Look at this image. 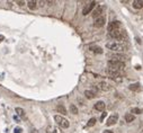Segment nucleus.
I'll list each match as a JSON object with an SVG mask.
<instances>
[{"label":"nucleus","instance_id":"nucleus-4","mask_svg":"<svg viewBox=\"0 0 143 133\" xmlns=\"http://www.w3.org/2000/svg\"><path fill=\"white\" fill-rule=\"evenodd\" d=\"M54 121L56 122V124H58L60 127H62V129H68L70 126V122L65 119V117H63L61 115H55L54 116Z\"/></svg>","mask_w":143,"mask_h":133},{"label":"nucleus","instance_id":"nucleus-1","mask_svg":"<svg viewBox=\"0 0 143 133\" xmlns=\"http://www.w3.org/2000/svg\"><path fill=\"white\" fill-rule=\"evenodd\" d=\"M106 47L108 50H111L113 52H124L127 50V44L123 43V42H108L106 44Z\"/></svg>","mask_w":143,"mask_h":133},{"label":"nucleus","instance_id":"nucleus-7","mask_svg":"<svg viewBox=\"0 0 143 133\" xmlns=\"http://www.w3.org/2000/svg\"><path fill=\"white\" fill-rule=\"evenodd\" d=\"M108 56H109L111 60H115V61H119V62H124V61H125V60L127 59L126 55L119 54V53H114V54H109Z\"/></svg>","mask_w":143,"mask_h":133},{"label":"nucleus","instance_id":"nucleus-25","mask_svg":"<svg viewBox=\"0 0 143 133\" xmlns=\"http://www.w3.org/2000/svg\"><path fill=\"white\" fill-rule=\"evenodd\" d=\"M131 113H133V114H141L142 113V109L141 108H138V107H134L131 109Z\"/></svg>","mask_w":143,"mask_h":133},{"label":"nucleus","instance_id":"nucleus-20","mask_svg":"<svg viewBox=\"0 0 143 133\" xmlns=\"http://www.w3.org/2000/svg\"><path fill=\"white\" fill-rule=\"evenodd\" d=\"M135 120V117H134V115H133V114H126V115H125V121H126V122L127 123H131V122H133V121Z\"/></svg>","mask_w":143,"mask_h":133},{"label":"nucleus","instance_id":"nucleus-27","mask_svg":"<svg viewBox=\"0 0 143 133\" xmlns=\"http://www.w3.org/2000/svg\"><path fill=\"white\" fill-rule=\"evenodd\" d=\"M15 133H21V129L16 127V129H15Z\"/></svg>","mask_w":143,"mask_h":133},{"label":"nucleus","instance_id":"nucleus-30","mask_svg":"<svg viewBox=\"0 0 143 133\" xmlns=\"http://www.w3.org/2000/svg\"><path fill=\"white\" fill-rule=\"evenodd\" d=\"M103 133H114L113 131H109V130H106V131H104Z\"/></svg>","mask_w":143,"mask_h":133},{"label":"nucleus","instance_id":"nucleus-13","mask_svg":"<svg viewBox=\"0 0 143 133\" xmlns=\"http://www.w3.org/2000/svg\"><path fill=\"white\" fill-rule=\"evenodd\" d=\"M105 107H106V105H105L104 102H97L95 104V109H97V111H99V112H104Z\"/></svg>","mask_w":143,"mask_h":133},{"label":"nucleus","instance_id":"nucleus-15","mask_svg":"<svg viewBox=\"0 0 143 133\" xmlns=\"http://www.w3.org/2000/svg\"><path fill=\"white\" fill-rule=\"evenodd\" d=\"M85 96L88 99H92V98L96 97V93L92 92V90H85Z\"/></svg>","mask_w":143,"mask_h":133},{"label":"nucleus","instance_id":"nucleus-22","mask_svg":"<svg viewBox=\"0 0 143 133\" xmlns=\"http://www.w3.org/2000/svg\"><path fill=\"white\" fill-rule=\"evenodd\" d=\"M70 112L72 113V114H78V107H77L76 105L71 104L70 105Z\"/></svg>","mask_w":143,"mask_h":133},{"label":"nucleus","instance_id":"nucleus-23","mask_svg":"<svg viewBox=\"0 0 143 133\" xmlns=\"http://www.w3.org/2000/svg\"><path fill=\"white\" fill-rule=\"evenodd\" d=\"M16 113L18 114V115L23 116V117L25 116V111H24L23 108H20V107H16Z\"/></svg>","mask_w":143,"mask_h":133},{"label":"nucleus","instance_id":"nucleus-3","mask_svg":"<svg viewBox=\"0 0 143 133\" xmlns=\"http://www.w3.org/2000/svg\"><path fill=\"white\" fill-rule=\"evenodd\" d=\"M109 36L112 39H115V40H119V41H123L124 39H126V33L125 31H123V29H115V31H113L109 33Z\"/></svg>","mask_w":143,"mask_h":133},{"label":"nucleus","instance_id":"nucleus-11","mask_svg":"<svg viewBox=\"0 0 143 133\" xmlns=\"http://www.w3.org/2000/svg\"><path fill=\"white\" fill-rule=\"evenodd\" d=\"M105 23H106V18H105L104 16H101L99 18H97V19L95 20V23H94V26L95 27H103V26L105 25Z\"/></svg>","mask_w":143,"mask_h":133},{"label":"nucleus","instance_id":"nucleus-9","mask_svg":"<svg viewBox=\"0 0 143 133\" xmlns=\"http://www.w3.org/2000/svg\"><path fill=\"white\" fill-rule=\"evenodd\" d=\"M118 121V114H113V115H111L109 117H108L107 122H106V125L107 126H111V125H114L116 122Z\"/></svg>","mask_w":143,"mask_h":133},{"label":"nucleus","instance_id":"nucleus-19","mask_svg":"<svg viewBox=\"0 0 143 133\" xmlns=\"http://www.w3.org/2000/svg\"><path fill=\"white\" fill-rule=\"evenodd\" d=\"M46 133H60V130L55 126H48L46 129Z\"/></svg>","mask_w":143,"mask_h":133},{"label":"nucleus","instance_id":"nucleus-5","mask_svg":"<svg viewBox=\"0 0 143 133\" xmlns=\"http://www.w3.org/2000/svg\"><path fill=\"white\" fill-rule=\"evenodd\" d=\"M96 88L101 90V92H108V90L112 89V85H111V83H108V82H106V81H100V82H98L96 85Z\"/></svg>","mask_w":143,"mask_h":133},{"label":"nucleus","instance_id":"nucleus-29","mask_svg":"<svg viewBox=\"0 0 143 133\" xmlns=\"http://www.w3.org/2000/svg\"><path fill=\"white\" fill-rule=\"evenodd\" d=\"M24 1H18V5H19V6H24Z\"/></svg>","mask_w":143,"mask_h":133},{"label":"nucleus","instance_id":"nucleus-2","mask_svg":"<svg viewBox=\"0 0 143 133\" xmlns=\"http://www.w3.org/2000/svg\"><path fill=\"white\" fill-rule=\"evenodd\" d=\"M107 64H108V68H109V69H114L117 71H123L124 68H125V63L124 62L115 61V60H109Z\"/></svg>","mask_w":143,"mask_h":133},{"label":"nucleus","instance_id":"nucleus-28","mask_svg":"<svg viewBox=\"0 0 143 133\" xmlns=\"http://www.w3.org/2000/svg\"><path fill=\"white\" fill-rule=\"evenodd\" d=\"M3 40H5V36H3V35H0V42H2Z\"/></svg>","mask_w":143,"mask_h":133},{"label":"nucleus","instance_id":"nucleus-18","mask_svg":"<svg viewBox=\"0 0 143 133\" xmlns=\"http://www.w3.org/2000/svg\"><path fill=\"white\" fill-rule=\"evenodd\" d=\"M129 88L132 92H139V90H141V86H140V83H132V85H130Z\"/></svg>","mask_w":143,"mask_h":133},{"label":"nucleus","instance_id":"nucleus-17","mask_svg":"<svg viewBox=\"0 0 143 133\" xmlns=\"http://www.w3.org/2000/svg\"><path fill=\"white\" fill-rule=\"evenodd\" d=\"M89 49H90V51H92L95 53H98V54L103 53V49H101L100 46H97V45H90Z\"/></svg>","mask_w":143,"mask_h":133},{"label":"nucleus","instance_id":"nucleus-8","mask_svg":"<svg viewBox=\"0 0 143 133\" xmlns=\"http://www.w3.org/2000/svg\"><path fill=\"white\" fill-rule=\"evenodd\" d=\"M119 27H121V23H119L118 20H114V22H112V23L108 24L107 29H108V32L111 33L113 31H115V29H118Z\"/></svg>","mask_w":143,"mask_h":133},{"label":"nucleus","instance_id":"nucleus-12","mask_svg":"<svg viewBox=\"0 0 143 133\" xmlns=\"http://www.w3.org/2000/svg\"><path fill=\"white\" fill-rule=\"evenodd\" d=\"M106 72L108 75L111 76L112 78H116V77H121V71H117V70H114V69H109V68H107Z\"/></svg>","mask_w":143,"mask_h":133},{"label":"nucleus","instance_id":"nucleus-26","mask_svg":"<svg viewBox=\"0 0 143 133\" xmlns=\"http://www.w3.org/2000/svg\"><path fill=\"white\" fill-rule=\"evenodd\" d=\"M106 116H107V113H106V112H103V114H101V116H100V121H101V122H103L104 119H105Z\"/></svg>","mask_w":143,"mask_h":133},{"label":"nucleus","instance_id":"nucleus-10","mask_svg":"<svg viewBox=\"0 0 143 133\" xmlns=\"http://www.w3.org/2000/svg\"><path fill=\"white\" fill-rule=\"evenodd\" d=\"M104 9H105V8H104L103 6H98L95 10L92 11V17L96 18V19H97V18H99V17H101V14H103Z\"/></svg>","mask_w":143,"mask_h":133},{"label":"nucleus","instance_id":"nucleus-21","mask_svg":"<svg viewBox=\"0 0 143 133\" xmlns=\"http://www.w3.org/2000/svg\"><path fill=\"white\" fill-rule=\"evenodd\" d=\"M56 111H58L59 113H61V114H67V109H65V107L63 105H58V106H56Z\"/></svg>","mask_w":143,"mask_h":133},{"label":"nucleus","instance_id":"nucleus-16","mask_svg":"<svg viewBox=\"0 0 143 133\" xmlns=\"http://www.w3.org/2000/svg\"><path fill=\"white\" fill-rule=\"evenodd\" d=\"M133 7L135 9H142L143 8V0H134Z\"/></svg>","mask_w":143,"mask_h":133},{"label":"nucleus","instance_id":"nucleus-14","mask_svg":"<svg viewBox=\"0 0 143 133\" xmlns=\"http://www.w3.org/2000/svg\"><path fill=\"white\" fill-rule=\"evenodd\" d=\"M37 5H38V2L35 1V0H29V1L27 2L28 8H29V9H32V10H35V9L37 8Z\"/></svg>","mask_w":143,"mask_h":133},{"label":"nucleus","instance_id":"nucleus-24","mask_svg":"<svg viewBox=\"0 0 143 133\" xmlns=\"http://www.w3.org/2000/svg\"><path fill=\"white\" fill-rule=\"evenodd\" d=\"M95 124H96V119H95V117H92V119H90L89 122L87 123V126H88V127H91V126H94Z\"/></svg>","mask_w":143,"mask_h":133},{"label":"nucleus","instance_id":"nucleus-6","mask_svg":"<svg viewBox=\"0 0 143 133\" xmlns=\"http://www.w3.org/2000/svg\"><path fill=\"white\" fill-rule=\"evenodd\" d=\"M96 7V1H90L88 5H86V7L84 8V10H82V15L84 16H86V15L90 14L92 11V9Z\"/></svg>","mask_w":143,"mask_h":133}]
</instances>
